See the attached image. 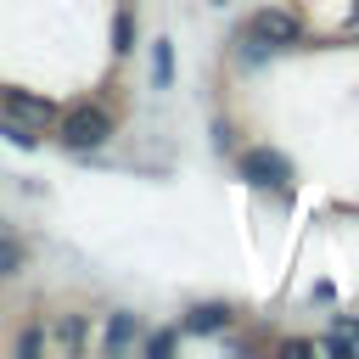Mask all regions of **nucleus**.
Listing matches in <instances>:
<instances>
[{
    "instance_id": "1",
    "label": "nucleus",
    "mask_w": 359,
    "mask_h": 359,
    "mask_svg": "<svg viewBox=\"0 0 359 359\" xmlns=\"http://www.w3.org/2000/svg\"><path fill=\"white\" fill-rule=\"evenodd\" d=\"M56 135H62L67 151H95V146L112 135V118H107L101 107H73V112H62Z\"/></svg>"
},
{
    "instance_id": "2",
    "label": "nucleus",
    "mask_w": 359,
    "mask_h": 359,
    "mask_svg": "<svg viewBox=\"0 0 359 359\" xmlns=\"http://www.w3.org/2000/svg\"><path fill=\"white\" fill-rule=\"evenodd\" d=\"M247 34H252L258 45H269V50H275V45H292L303 28H297V17H292V11L264 6V11H252V17H247Z\"/></svg>"
},
{
    "instance_id": "3",
    "label": "nucleus",
    "mask_w": 359,
    "mask_h": 359,
    "mask_svg": "<svg viewBox=\"0 0 359 359\" xmlns=\"http://www.w3.org/2000/svg\"><path fill=\"white\" fill-rule=\"evenodd\" d=\"M241 174H247V180H258V185H275V191H286V185H292V163H286L280 151H264V146L241 151Z\"/></svg>"
},
{
    "instance_id": "4",
    "label": "nucleus",
    "mask_w": 359,
    "mask_h": 359,
    "mask_svg": "<svg viewBox=\"0 0 359 359\" xmlns=\"http://www.w3.org/2000/svg\"><path fill=\"white\" fill-rule=\"evenodd\" d=\"M6 101H11V112H17V118H28V123H45V118H56V107H50L45 95H22V90H11Z\"/></svg>"
},
{
    "instance_id": "5",
    "label": "nucleus",
    "mask_w": 359,
    "mask_h": 359,
    "mask_svg": "<svg viewBox=\"0 0 359 359\" xmlns=\"http://www.w3.org/2000/svg\"><path fill=\"white\" fill-rule=\"evenodd\" d=\"M224 325V309L219 303H208V309H191L185 314V331H219Z\"/></svg>"
},
{
    "instance_id": "6",
    "label": "nucleus",
    "mask_w": 359,
    "mask_h": 359,
    "mask_svg": "<svg viewBox=\"0 0 359 359\" xmlns=\"http://www.w3.org/2000/svg\"><path fill=\"white\" fill-rule=\"evenodd\" d=\"M151 79L174 84V50H168V39H157V50H151Z\"/></svg>"
},
{
    "instance_id": "7",
    "label": "nucleus",
    "mask_w": 359,
    "mask_h": 359,
    "mask_svg": "<svg viewBox=\"0 0 359 359\" xmlns=\"http://www.w3.org/2000/svg\"><path fill=\"white\" fill-rule=\"evenodd\" d=\"M11 269H22V247L11 236H0V275H11Z\"/></svg>"
},
{
    "instance_id": "8",
    "label": "nucleus",
    "mask_w": 359,
    "mask_h": 359,
    "mask_svg": "<svg viewBox=\"0 0 359 359\" xmlns=\"http://www.w3.org/2000/svg\"><path fill=\"white\" fill-rule=\"evenodd\" d=\"M129 337H135V320H129V314H118V320L107 325V342H129Z\"/></svg>"
},
{
    "instance_id": "9",
    "label": "nucleus",
    "mask_w": 359,
    "mask_h": 359,
    "mask_svg": "<svg viewBox=\"0 0 359 359\" xmlns=\"http://www.w3.org/2000/svg\"><path fill=\"white\" fill-rule=\"evenodd\" d=\"M0 135H6V140H11V146H34V135H28V129H22V123H0Z\"/></svg>"
},
{
    "instance_id": "10",
    "label": "nucleus",
    "mask_w": 359,
    "mask_h": 359,
    "mask_svg": "<svg viewBox=\"0 0 359 359\" xmlns=\"http://www.w3.org/2000/svg\"><path fill=\"white\" fill-rule=\"evenodd\" d=\"M337 325H342V342H348V348H359V320H337Z\"/></svg>"
}]
</instances>
